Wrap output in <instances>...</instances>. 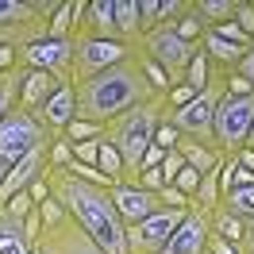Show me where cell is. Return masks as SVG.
Listing matches in <instances>:
<instances>
[{"label":"cell","mask_w":254,"mask_h":254,"mask_svg":"<svg viewBox=\"0 0 254 254\" xmlns=\"http://www.w3.org/2000/svg\"><path fill=\"white\" fill-rule=\"evenodd\" d=\"M47 181H50V196L62 200L69 220L104 254H131L127 251V223L120 220V212L112 204V192L77 181L69 170H54V174H47Z\"/></svg>","instance_id":"1"},{"label":"cell","mask_w":254,"mask_h":254,"mask_svg":"<svg viewBox=\"0 0 254 254\" xmlns=\"http://www.w3.org/2000/svg\"><path fill=\"white\" fill-rule=\"evenodd\" d=\"M73 96H77V120H93V124L108 127L112 120H120L124 112L154 100L158 93L143 77V65H139V54H135V58L112 65V69H104L89 81H77Z\"/></svg>","instance_id":"2"},{"label":"cell","mask_w":254,"mask_h":254,"mask_svg":"<svg viewBox=\"0 0 254 254\" xmlns=\"http://www.w3.org/2000/svg\"><path fill=\"white\" fill-rule=\"evenodd\" d=\"M166 116H170L166 96H154V100H146L139 108L124 112L120 120H112V124L104 127V139L120 150V158H124V166H127V185H139L143 154L154 146V131H158V124Z\"/></svg>","instance_id":"3"},{"label":"cell","mask_w":254,"mask_h":254,"mask_svg":"<svg viewBox=\"0 0 254 254\" xmlns=\"http://www.w3.org/2000/svg\"><path fill=\"white\" fill-rule=\"evenodd\" d=\"M50 143H54V135L23 108H16L0 124V158L8 162V166L23 162L27 154H35V150H43V146H50Z\"/></svg>","instance_id":"4"},{"label":"cell","mask_w":254,"mask_h":254,"mask_svg":"<svg viewBox=\"0 0 254 254\" xmlns=\"http://www.w3.org/2000/svg\"><path fill=\"white\" fill-rule=\"evenodd\" d=\"M251 127H254V93L251 96H220V104H216V146H220V154H235L247 146L251 139Z\"/></svg>","instance_id":"5"},{"label":"cell","mask_w":254,"mask_h":254,"mask_svg":"<svg viewBox=\"0 0 254 254\" xmlns=\"http://www.w3.org/2000/svg\"><path fill=\"white\" fill-rule=\"evenodd\" d=\"M139 43H143V47H139V54H146L150 62H158L162 69H170V77H174L177 85L185 81V69H189L196 47H192V43H185V39L174 31V23H158V27H154V31H146Z\"/></svg>","instance_id":"6"},{"label":"cell","mask_w":254,"mask_h":254,"mask_svg":"<svg viewBox=\"0 0 254 254\" xmlns=\"http://www.w3.org/2000/svg\"><path fill=\"white\" fill-rule=\"evenodd\" d=\"M135 58V47L131 43H120V39H96V35H81L77 31V54H73V85L77 81H89L96 73H104L112 65Z\"/></svg>","instance_id":"7"},{"label":"cell","mask_w":254,"mask_h":254,"mask_svg":"<svg viewBox=\"0 0 254 254\" xmlns=\"http://www.w3.org/2000/svg\"><path fill=\"white\" fill-rule=\"evenodd\" d=\"M73 54H77V35L73 39H35L27 47H19V65L47 69L62 85H73Z\"/></svg>","instance_id":"8"},{"label":"cell","mask_w":254,"mask_h":254,"mask_svg":"<svg viewBox=\"0 0 254 254\" xmlns=\"http://www.w3.org/2000/svg\"><path fill=\"white\" fill-rule=\"evenodd\" d=\"M189 212H192V208H189ZM189 212H181V208H162V212H154L150 220L127 227V251H131V254H162V251H166V243L174 239V231L185 223Z\"/></svg>","instance_id":"9"},{"label":"cell","mask_w":254,"mask_h":254,"mask_svg":"<svg viewBox=\"0 0 254 254\" xmlns=\"http://www.w3.org/2000/svg\"><path fill=\"white\" fill-rule=\"evenodd\" d=\"M112 204H116V212H120V220H124L127 227H135V223L150 220L154 212H162L158 192H146L143 185H127V181L112 189Z\"/></svg>","instance_id":"10"},{"label":"cell","mask_w":254,"mask_h":254,"mask_svg":"<svg viewBox=\"0 0 254 254\" xmlns=\"http://www.w3.org/2000/svg\"><path fill=\"white\" fill-rule=\"evenodd\" d=\"M208 239H212V216L200 212V208H192L189 216H185V223L174 231V239L166 243L162 254H204Z\"/></svg>","instance_id":"11"},{"label":"cell","mask_w":254,"mask_h":254,"mask_svg":"<svg viewBox=\"0 0 254 254\" xmlns=\"http://www.w3.org/2000/svg\"><path fill=\"white\" fill-rule=\"evenodd\" d=\"M39 251L43 254H104L73 220H65L62 227H54V231H43Z\"/></svg>","instance_id":"12"},{"label":"cell","mask_w":254,"mask_h":254,"mask_svg":"<svg viewBox=\"0 0 254 254\" xmlns=\"http://www.w3.org/2000/svg\"><path fill=\"white\" fill-rule=\"evenodd\" d=\"M31 116H35V120H39L43 127H47L54 139H58L65 127L77 120V96H73V85H62V89L50 96V100H47V104H43L39 112H31Z\"/></svg>","instance_id":"13"},{"label":"cell","mask_w":254,"mask_h":254,"mask_svg":"<svg viewBox=\"0 0 254 254\" xmlns=\"http://www.w3.org/2000/svg\"><path fill=\"white\" fill-rule=\"evenodd\" d=\"M58 89H62V81L54 77V73H47V69H27L23 89H19V108L23 112H39Z\"/></svg>","instance_id":"14"},{"label":"cell","mask_w":254,"mask_h":254,"mask_svg":"<svg viewBox=\"0 0 254 254\" xmlns=\"http://www.w3.org/2000/svg\"><path fill=\"white\" fill-rule=\"evenodd\" d=\"M81 35H96V39H120V31H116V0H89V12H85ZM120 43H124V39H120Z\"/></svg>","instance_id":"15"},{"label":"cell","mask_w":254,"mask_h":254,"mask_svg":"<svg viewBox=\"0 0 254 254\" xmlns=\"http://www.w3.org/2000/svg\"><path fill=\"white\" fill-rule=\"evenodd\" d=\"M23 77H27V65H16L8 73H0V124L19 108V89H23Z\"/></svg>","instance_id":"16"},{"label":"cell","mask_w":254,"mask_h":254,"mask_svg":"<svg viewBox=\"0 0 254 254\" xmlns=\"http://www.w3.org/2000/svg\"><path fill=\"white\" fill-rule=\"evenodd\" d=\"M0 254H31V243L23 239V220L8 216L0 208Z\"/></svg>","instance_id":"17"},{"label":"cell","mask_w":254,"mask_h":254,"mask_svg":"<svg viewBox=\"0 0 254 254\" xmlns=\"http://www.w3.org/2000/svg\"><path fill=\"white\" fill-rule=\"evenodd\" d=\"M116 31L124 43L143 39V16H139V0H116Z\"/></svg>","instance_id":"18"},{"label":"cell","mask_w":254,"mask_h":254,"mask_svg":"<svg viewBox=\"0 0 254 254\" xmlns=\"http://www.w3.org/2000/svg\"><path fill=\"white\" fill-rule=\"evenodd\" d=\"M177 150H181L185 166H192L196 174H208V170H216V166L223 162L220 150H212V146H200V143H192V139H181V143H177Z\"/></svg>","instance_id":"19"},{"label":"cell","mask_w":254,"mask_h":254,"mask_svg":"<svg viewBox=\"0 0 254 254\" xmlns=\"http://www.w3.org/2000/svg\"><path fill=\"white\" fill-rule=\"evenodd\" d=\"M212 235L227 239V243H235L239 251H243V243H247V223L239 220V216H231V212L220 204L216 212H212Z\"/></svg>","instance_id":"20"},{"label":"cell","mask_w":254,"mask_h":254,"mask_svg":"<svg viewBox=\"0 0 254 254\" xmlns=\"http://www.w3.org/2000/svg\"><path fill=\"white\" fill-rule=\"evenodd\" d=\"M235 8H239V0H196L192 4V12L200 16L204 27H220L227 19H235Z\"/></svg>","instance_id":"21"},{"label":"cell","mask_w":254,"mask_h":254,"mask_svg":"<svg viewBox=\"0 0 254 254\" xmlns=\"http://www.w3.org/2000/svg\"><path fill=\"white\" fill-rule=\"evenodd\" d=\"M220 200H223V192H220V166L216 170H208L204 177H200V189L192 192V208H200V212H216L220 208Z\"/></svg>","instance_id":"22"},{"label":"cell","mask_w":254,"mask_h":254,"mask_svg":"<svg viewBox=\"0 0 254 254\" xmlns=\"http://www.w3.org/2000/svg\"><path fill=\"white\" fill-rule=\"evenodd\" d=\"M96 170H100L104 177H112L116 185H124V181H127V166H124L120 150H116L108 139H100V158H96Z\"/></svg>","instance_id":"23"},{"label":"cell","mask_w":254,"mask_h":254,"mask_svg":"<svg viewBox=\"0 0 254 254\" xmlns=\"http://www.w3.org/2000/svg\"><path fill=\"white\" fill-rule=\"evenodd\" d=\"M185 85L196 89V93H204L208 85H212V58L204 54V47H196V54H192L189 69H185Z\"/></svg>","instance_id":"24"},{"label":"cell","mask_w":254,"mask_h":254,"mask_svg":"<svg viewBox=\"0 0 254 254\" xmlns=\"http://www.w3.org/2000/svg\"><path fill=\"white\" fill-rule=\"evenodd\" d=\"M220 204L227 208L231 216H239L243 223H254V185H247V189H231Z\"/></svg>","instance_id":"25"},{"label":"cell","mask_w":254,"mask_h":254,"mask_svg":"<svg viewBox=\"0 0 254 254\" xmlns=\"http://www.w3.org/2000/svg\"><path fill=\"white\" fill-rule=\"evenodd\" d=\"M135 54H139V50H135ZM139 65H143V77L150 81V89H154L158 96H170V89L177 85V81L170 77V69H162L158 62H150L146 54H139Z\"/></svg>","instance_id":"26"},{"label":"cell","mask_w":254,"mask_h":254,"mask_svg":"<svg viewBox=\"0 0 254 254\" xmlns=\"http://www.w3.org/2000/svg\"><path fill=\"white\" fill-rule=\"evenodd\" d=\"M62 139H65L69 146L93 143V139H104V124H93V120H73V124L62 131Z\"/></svg>","instance_id":"27"},{"label":"cell","mask_w":254,"mask_h":254,"mask_svg":"<svg viewBox=\"0 0 254 254\" xmlns=\"http://www.w3.org/2000/svg\"><path fill=\"white\" fill-rule=\"evenodd\" d=\"M174 31L181 35L185 43H192V47H200V39H204V31H208V27L200 23V16H196V12L189 8V12H185V16H181V19L174 23Z\"/></svg>","instance_id":"28"},{"label":"cell","mask_w":254,"mask_h":254,"mask_svg":"<svg viewBox=\"0 0 254 254\" xmlns=\"http://www.w3.org/2000/svg\"><path fill=\"white\" fill-rule=\"evenodd\" d=\"M47 162H50V174H54V170H69V162H73V146L58 135V139L47 146Z\"/></svg>","instance_id":"29"},{"label":"cell","mask_w":254,"mask_h":254,"mask_svg":"<svg viewBox=\"0 0 254 254\" xmlns=\"http://www.w3.org/2000/svg\"><path fill=\"white\" fill-rule=\"evenodd\" d=\"M39 212H43V231H54V227H62V223L69 220L65 204H62V200H54V196H50V200H43V204H39Z\"/></svg>","instance_id":"30"},{"label":"cell","mask_w":254,"mask_h":254,"mask_svg":"<svg viewBox=\"0 0 254 254\" xmlns=\"http://www.w3.org/2000/svg\"><path fill=\"white\" fill-rule=\"evenodd\" d=\"M177 143H181V131H177V127L170 124V116H166L158 124V131H154V146H162V150L170 154V150H177Z\"/></svg>","instance_id":"31"},{"label":"cell","mask_w":254,"mask_h":254,"mask_svg":"<svg viewBox=\"0 0 254 254\" xmlns=\"http://www.w3.org/2000/svg\"><path fill=\"white\" fill-rule=\"evenodd\" d=\"M189 8L192 4H185V0H158V23H177Z\"/></svg>","instance_id":"32"},{"label":"cell","mask_w":254,"mask_h":254,"mask_svg":"<svg viewBox=\"0 0 254 254\" xmlns=\"http://www.w3.org/2000/svg\"><path fill=\"white\" fill-rule=\"evenodd\" d=\"M212 31L220 35V39H227V43H235V47H251V35L239 27L235 19H227V23H220V27H212Z\"/></svg>","instance_id":"33"},{"label":"cell","mask_w":254,"mask_h":254,"mask_svg":"<svg viewBox=\"0 0 254 254\" xmlns=\"http://www.w3.org/2000/svg\"><path fill=\"white\" fill-rule=\"evenodd\" d=\"M35 208H39V204L31 200V192H16V196L4 204V212H8V216H16V220H27V212H35Z\"/></svg>","instance_id":"34"},{"label":"cell","mask_w":254,"mask_h":254,"mask_svg":"<svg viewBox=\"0 0 254 254\" xmlns=\"http://www.w3.org/2000/svg\"><path fill=\"white\" fill-rule=\"evenodd\" d=\"M158 200H162V208H181V212H189V208H192V200L177 189V185H166V189L158 192Z\"/></svg>","instance_id":"35"},{"label":"cell","mask_w":254,"mask_h":254,"mask_svg":"<svg viewBox=\"0 0 254 254\" xmlns=\"http://www.w3.org/2000/svg\"><path fill=\"white\" fill-rule=\"evenodd\" d=\"M23 239L31 243V251L39 247V239H43V212H39V208L27 212V220H23Z\"/></svg>","instance_id":"36"},{"label":"cell","mask_w":254,"mask_h":254,"mask_svg":"<svg viewBox=\"0 0 254 254\" xmlns=\"http://www.w3.org/2000/svg\"><path fill=\"white\" fill-rule=\"evenodd\" d=\"M158 170H162V177H166V185H174L177 174L185 170V158H181V150H170V154H166V162H162Z\"/></svg>","instance_id":"37"},{"label":"cell","mask_w":254,"mask_h":254,"mask_svg":"<svg viewBox=\"0 0 254 254\" xmlns=\"http://www.w3.org/2000/svg\"><path fill=\"white\" fill-rule=\"evenodd\" d=\"M96 158H100V139H93V143H77V146H73V162L96 166Z\"/></svg>","instance_id":"38"},{"label":"cell","mask_w":254,"mask_h":254,"mask_svg":"<svg viewBox=\"0 0 254 254\" xmlns=\"http://www.w3.org/2000/svg\"><path fill=\"white\" fill-rule=\"evenodd\" d=\"M254 93V85L243 73H235V69H227V96H251Z\"/></svg>","instance_id":"39"},{"label":"cell","mask_w":254,"mask_h":254,"mask_svg":"<svg viewBox=\"0 0 254 254\" xmlns=\"http://www.w3.org/2000/svg\"><path fill=\"white\" fill-rule=\"evenodd\" d=\"M139 16H143V35L158 27V0H139Z\"/></svg>","instance_id":"40"},{"label":"cell","mask_w":254,"mask_h":254,"mask_svg":"<svg viewBox=\"0 0 254 254\" xmlns=\"http://www.w3.org/2000/svg\"><path fill=\"white\" fill-rule=\"evenodd\" d=\"M35 39H47V35H39V31H4V27H0V47H4V43L27 47V43H35Z\"/></svg>","instance_id":"41"},{"label":"cell","mask_w":254,"mask_h":254,"mask_svg":"<svg viewBox=\"0 0 254 254\" xmlns=\"http://www.w3.org/2000/svg\"><path fill=\"white\" fill-rule=\"evenodd\" d=\"M139 185H143L146 192H162L166 189V177H162V170H143V174H139Z\"/></svg>","instance_id":"42"},{"label":"cell","mask_w":254,"mask_h":254,"mask_svg":"<svg viewBox=\"0 0 254 254\" xmlns=\"http://www.w3.org/2000/svg\"><path fill=\"white\" fill-rule=\"evenodd\" d=\"M235 23L254 39V4H239V8H235Z\"/></svg>","instance_id":"43"},{"label":"cell","mask_w":254,"mask_h":254,"mask_svg":"<svg viewBox=\"0 0 254 254\" xmlns=\"http://www.w3.org/2000/svg\"><path fill=\"white\" fill-rule=\"evenodd\" d=\"M27 192H31L35 204H43V200H50V181H47V177H39V181H31V189H27Z\"/></svg>","instance_id":"44"},{"label":"cell","mask_w":254,"mask_h":254,"mask_svg":"<svg viewBox=\"0 0 254 254\" xmlns=\"http://www.w3.org/2000/svg\"><path fill=\"white\" fill-rule=\"evenodd\" d=\"M208 251H212V254H243L235 243H227V239H220V235H212V239H208Z\"/></svg>","instance_id":"45"},{"label":"cell","mask_w":254,"mask_h":254,"mask_svg":"<svg viewBox=\"0 0 254 254\" xmlns=\"http://www.w3.org/2000/svg\"><path fill=\"white\" fill-rule=\"evenodd\" d=\"M235 73H243V77L254 85V50H247L243 58H239V65H235Z\"/></svg>","instance_id":"46"},{"label":"cell","mask_w":254,"mask_h":254,"mask_svg":"<svg viewBox=\"0 0 254 254\" xmlns=\"http://www.w3.org/2000/svg\"><path fill=\"white\" fill-rule=\"evenodd\" d=\"M235 158H239V166H243V170H251V174H254V146H243V150H235Z\"/></svg>","instance_id":"47"},{"label":"cell","mask_w":254,"mask_h":254,"mask_svg":"<svg viewBox=\"0 0 254 254\" xmlns=\"http://www.w3.org/2000/svg\"><path fill=\"white\" fill-rule=\"evenodd\" d=\"M4 174H8V162L0 158V185H4Z\"/></svg>","instance_id":"48"},{"label":"cell","mask_w":254,"mask_h":254,"mask_svg":"<svg viewBox=\"0 0 254 254\" xmlns=\"http://www.w3.org/2000/svg\"><path fill=\"white\" fill-rule=\"evenodd\" d=\"M247 146H254V127H251V139H247Z\"/></svg>","instance_id":"49"},{"label":"cell","mask_w":254,"mask_h":254,"mask_svg":"<svg viewBox=\"0 0 254 254\" xmlns=\"http://www.w3.org/2000/svg\"><path fill=\"white\" fill-rule=\"evenodd\" d=\"M251 50H254V39H251Z\"/></svg>","instance_id":"50"},{"label":"cell","mask_w":254,"mask_h":254,"mask_svg":"<svg viewBox=\"0 0 254 254\" xmlns=\"http://www.w3.org/2000/svg\"><path fill=\"white\" fill-rule=\"evenodd\" d=\"M204 254H212V251H204Z\"/></svg>","instance_id":"51"}]
</instances>
